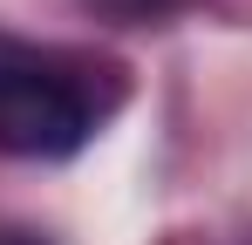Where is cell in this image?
Listing matches in <instances>:
<instances>
[{"label": "cell", "instance_id": "3", "mask_svg": "<svg viewBox=\"0 0 252 245\" xmlns=\"http://www.w3.org/2000/svg\"><path fill=\"white\" fill-rule=\"evenodd\" d=\"M102 7H150V0H102Z\"/></svg>", "mask_w": 252, "mask_h": 245}, {"label": "cell", "instance_id": "2", "mask_svg": "<svg viewBox=\"0 0 252 245\" xmlns=\"http://www.w3.org/2000/svg\"><path fill=\"white\" fill-rule=\"evenodd\" d=\"M0 245H48V239H34V232H0Z\"/></svg>", "mask_w": 252, "mask_h": 245}, {"label": "cell", "instance_id": "1", "mask_svg": "<svg viewBox=\"0 0 252 245\" xmlns=\"http://www.w3.org/2000/svg\"><path fill=\"white\" fill-rule=\"evenodd\" d=\"M102 116L109 102L95 95L75 55L0 28V157H34V163L75 157Z\"/></svg>", "mask_w": 252, "mask_h": 245}]
</instances>
